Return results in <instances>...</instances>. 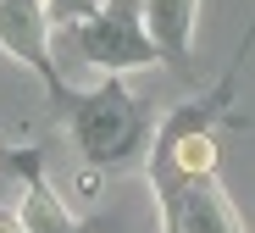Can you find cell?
<instances>
[{"mask_svg": "<svg viewBox=\"0 0 255 233\" xmlns=\"http://www.w3.org/2000/svg\"><path fill=\"white\" fill-rule=\"evenodd\" d=\"M78 44H83V56H89L95 67L106 72H122V67H155L161 50L150 44L144 33V17H133L128 6H111V11H89V17H78Z\"/></svg>", "mask_w": 255, "mask_h": 233, "instance_id": "1", "label": "cell"}, {"mask_svg": "<svg viewBox=\"0 0 255 233\" xmlns=\"http://www.w3.org/2000/svg\"><path fill=\"white\" fill-rule=\"evenodd\" d=\"M78 139H83V156H89V161L117 167V161H128L144 145V122H139L133 100H128L117 83H106L100 95L78 111Z\"/></svg>", "mask_w": 255, "mask_h": 233, "instance_id": "2", "label": "cell"}, {"mask_svg": "<svg viewBox=\"0 0 255 233\" xmlns=\"http://www.w3.org/2000/svg\"><path fill=\"white\" fill-rule=\"evenodd\" d=\"M0 50L28 61L39 78L56 83V67H50V6L45 0H0Z\"/></svg>", "mask_w": 255, "mask_h": 233, "instance_id": "3", "label": "cell"}, {"mask_svg": "<svg viewBox=\"0 0 255 233\" xmlns=\"http://www.w3.org/2000/svg\"><path fill=\"white\" fill-rule=\"evenodd\" d=\"M194 11H200V0H144V33L172 67H189Z\"/></svg>", "mask_w": 255, "mask_h": 233, "instance_id": "4", "label": "cell"}, {"mask_svg": "<svg viewBox=\"0 0 255 233\" xmlns=\"http://www.w3.org/2000/svg\"><path fill=\"white\" fill-rule=\"evenodd\" d=\"M166 206H172V228H244V217L211 183V172L205 178H183V195H172Z\"/></svg>", "mask_w": 255, "mask_h": 233, "instance_id": "5", "label": "cell"}, {"mask_svg": "<svg viewBox=\"0 0 255 233\" xmlns=\"http://www.w3.org/2000/svg\"><path fill=\"white\" fill-rule=\"evenodd\" d=\"M72 217L50 200V189H45V183H33V206L22 211V228H67Z\"/></svg>", "mask_w": 255, "mask_h": 233, "instance_id": "6", "label": "cell"}]
</instances>
